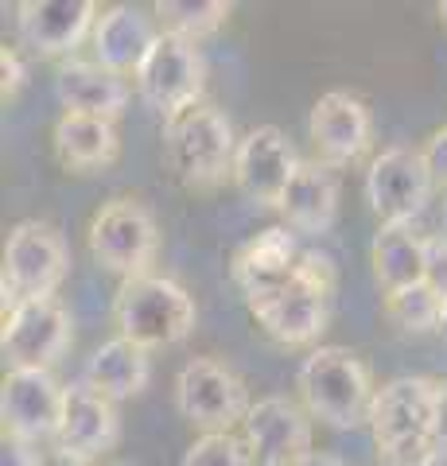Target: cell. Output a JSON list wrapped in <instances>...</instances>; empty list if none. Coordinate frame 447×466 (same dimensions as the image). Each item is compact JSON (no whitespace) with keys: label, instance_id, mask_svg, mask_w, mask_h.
Returning <instances> with one entry per match:
<instances>
[{"label":"cell","instance_id":"4fadbf2b","mask_svg":"<svg viewBox=\"0 0 447 466\" xmlns=\"http://www.w3.org/2000/svg\"><path fill=\"white\" fill-rule=\"evenodd\" d=\"M304 159L296 156V148L288 144V137L277 125H261L253 133H245L238 144L234 159V183L249 195L257 207H277L292 183V175L300 171Z\"/></svg>","mask_w":447,"mask_h":466},{"label":"cell","instance_id":"2e32d148","mask_svg":"<svg viewBox=\"0 0 447 466\" xmlns=\"http://www.w3.org/2000/svg\"><path fill=\"white\" fill-rule=\"evenodd\" d=\"M121 440V416L117 400H109L106 392H97L86 381H70L63 389V424L55 435V451L78 459H97Z\"/></svg>","mask_w":447,"mask_h":466},{"label":"cell","instance_id":"7a4b0ae2","mask_svg":"<svg viewBox=\"0 0 447 466\" xmlns=\"http://www.w3.org/2000/svg\"><path fill=\"white\" fill-rule=\"evenodd\" d=\"M370 431L385 466H436L443 455L436 443V381L397 377L378 389Z\"/></svg>","mask_w":447,"mask_h":466},{"label":"cell","instance_id":"8992f818","mask_svg":"<svg viewBox=\"0 0 447 466\" xmlns=\"http://www.w3.org/2000/svg\"><path fill=\"white\" fill-rule=\"evenodd\" d=\"M70 272V249L63 233L47 222H20L8 229L5 241V315H12L24 299H51Z\"/></svg>","mask_w":447,"mask_h":466},{"label":"cell","instance_id":"44dd1931","mask_svg":"<svg viewBox=\"0 0 447 466\" xmlns=\"http://www.w3.org/2000/svg\"><path fill=\"white\" fill-rule=\"evenodd\" d=\"M55 94L63 101V113H90L106 121H117L128 106V82L102 63H82V58H66L59 66Z\"/></svg>","mask_w":447,"mask_h":466},{"label":"cell","instance_id":"6da1fadb","mask_svg":"<svg viewBox=\"0 0 447 466\" xmlns=\"http://www.w3.org/2000/svg\"><path fill=\"white\" fill-rule=\"evenodd\" d=\"M335 284H339L335 260L320 249H308L284 284H277L272 291H261V296H249L245 308H249V315L277 342L311 346V342H320V334L327 330Z\"/></svg>","mask_w":447,"mask_h":466},{"label":"cell","instance_id":"277c9868","mask_svg":"<svg viewBox=\"0 0 447 466\" xmlns=\"http://www.w3.org/2000/svg\"><path fill=\"white\" fill-rule=\"evenodd\" d=\"M300 397L311 420H323L327 428L350 431L370 424L373 400V377L366 361L346 346H315L300 366Z\"/></svg>","mask_w":447,"mask_h":466},{"label":"cell","instance_id":"484cf974","mask_svg":"<svg viewBox=\"0 0 447 466\" xmlns=\"http://www.w3.org/2000/svg\"><path fill=\"white\" fill-rule=\"evenodd\" d=\"M234 5L229 0H160L156 5V16L164 20V32H176L183 39H207L229 20Z\"/></svg>","mask_w":447,"mask_h":466},{"label":"cell","instance_id":"cb8c5ba5","mask_svg":"<svg viewBox=\"0 0 447 466\" xmlns=\"http://www.w3.org/2000/svg\"><path fill=\"white\" fill-rule=\"evenodd\" d=\"M370 265L385 291L421 284L428 265V238H416L409 226H381L370 245Z\"/></svg>","mask_w":447,"mask_h":466},{"label":"cell","instance_id":"1f68e13d","mask_svg":"<svg viewBox=\"0 0 447 466\" xmlns=\"http://www.w3.org/2000/svg\"><path fill=\"white\" fill-rule=\"evenodd\" d=\"M436 443L447 455V381H436Z\"/></svg>","mask_w":447,"mask_h":466},{"label":"cell","instance_id":"4316f807","mask_svg":"<svg viewBox=\"0 0 447 466\" xmlns=\"http://www.w3.org/2000/svg\"><path fill=\"white\" fill-rule=\"evenodd\" d=\"M253 451L245 440H238L234 431H218V435H198L187 447L183 466H253Z\"/></svg>","mask_w":447,"mask_h":466},{"label":"cell","instance_id":"f1b7e54d","mask_svg":"<svg viewBox=\"0 0 447 466\" xmlns=\"http://www.w3.org/2000/svg\"><path fill=\"white\" fill-rule=\"evenodd\" d=\"M24 82H27L24 58L12 47H5V51H0V90H5V97H16L24 90Z\"/></svg>","mask_w":447,"mask_h":466},{"label":"cell","instance_id":"d6a6232c","mask_svg":"<svg viewBox=\"0 0 447 466\" xmlns=\"http://www.w3.org/2000/svg\"><path fill=\"white\" fill-rule=\"evenodd\" d=\"M296 466H346L339 455H327V451H311L308 459H300Z\"/></svg>","mask_w":447,"mask_h":466},{"label":"cell","instance_id":"d4e9b609","mask_svg":"<svg viewBox=\"0 0 447 466\" xmlns=\"http://www.w3.org/2000/svg\"><path fill=\"white\" fill-rule=\"evenodd\" d=\"M381 308H385L389 323H393L401 334H412V339L440 330V319H443V299L424 280L409 284V288H397V291H385Z\"/></svg>","mask_w":447,"mask_h":466},{"label":"cell","instance_id":"5b68a950","mask_svg":"<svg viewBox=\"0 0 447 466\" xmlns=\"http://www.w3.org/2000/svg\"><path fill=\"white\" fill-rule=\"evenodd\" d=\"M113 323L117 334L140 350L179 346L195 330V299L171 276H137L121 280V291L113 299Z\"/></svg>","mask_w":447,"mask_h":466},{"label":"cell","instance_id":"7402d4cb","mask_svg":"<svg viewBox=\"0 0 447 466\" xmlns=\"http://www.w3.org/2000/svg\"><path fill=\"white\" fill-rule=\"evenodd\" d=\"M55 152H59L63 167L78 175L102 171L121 152L117 125L106 121V116H90V113H63L55 121Z\"/></svg>","mask_w":447,"mask_h":466},{"label":"cell","instance_id":"83f0119b","mask_svg":"<svg viewBox=\"0 0 447 466\" xmlns=\"http://www.w3.org/2000/svg\"><path fill=\"white\" fill-rule=\"evenodd\" d=\"M424 284L447 303V238H428V265H424Z\"/></svg>","mask_w":447,"mask_h":466},{"label":"cell","instance_id":"ac0fdd59","mask_svg":"<svg viewBox=\"0 0 447 466\" xmlns=\"http://www.w3.org/2000/svg\"><path fill=\"white\" fill-rule=\"evenodd\" d=\"M280 214L288 229L320 238L335 226L339 218V175L335 167H327L323 159H304L300 171L292 175L288 191L280 198Z\"/></svg>","mask_w":447,"mask_h":466},{"label":"cell","instance_id":"603a6c76","mask_svg":"<svg viewBox=\"0 0 447 466\" xmlns=\"http://www.w3.org/2000/svg\"><path fill=\"white\" fill-rule=\"evenodd\" d=\"M86 385H94L97 392H106L109 400H128V397H140L152 381V358L148 350H140L137 342L128 339H109L102 342L86 361V373H82Z\"/></svg>","mask_w":447,"mask_h":466},{"label":"cell","instance_id":"7c38bea8","mask_svg":"<svg viewBox=\"0 0 447 466\" xmlns=\"http://www.w3.org/2000/svg\"><path fill=\"white\" fill-rule=\"evenodd\" d=\"M63 389L47 370H8L0 385V420L5 440L39 443L55 440L63 424Z\"/></svg>","mask_w":447,"mask_h":466},{"label":"cell","instance_id":"f546056e","mask_svg":"<svg viewBox=\"0 0 447 466\" xmlns=\"http://www.w3.org/2000/svg\"><path fill=\"white\" fill-rule=\"evenodd\" d=\"M424 159H428V171L436 183H447V125L432 133V140L424 144Z\"/></svg>","mask_w":447,"mask_h":466},{"label":"cell","instance_id":"e0dca14e","mask_svg":"<svg viewBox=\"0 0 447 466\" xmlns=\"http://www.w3.org/2000/svg\"><path fill=\"white\" fill-rule=\"evenodd\" d=\"M97 27L94 0H24L16 5V32L39 58L70 55Z\"/></svg>","mask_w":447,"mask_h":466},{"label":"cell","instance_id":"d6986e66","mask_svg":"<svg viewBox=\"0 0 447 466\" xmlns=\"http://www.w3.org/2000/svg\"><path fill=\"white\" fill-rule=\"evenodd\" d=\"M160 32L152 27V16H144L140 8L133 5H113L97 16L94 27V51H97V63L113 75H133L144 66V58L156 47Z\"/></svg>","mask_w":447,"mask_h":466},{"label":"cell","instance_id":"74e56055","mask_svg":"<svg viewBox=\"0 0 447 466\" xmlns=\"http://www.w3.org/2000/svg\"><path fill=\"white\" fill-rule=\"evenodd\" d=\"M443 226H447V207H443Z\"/></svg>","mask_w":447,"mask_h":466},{"label":"cell","instance_id":"52a82bcc","mask_svg":"<svg viewBox=\"0 0 447 466\" xmlns=\"http://www.w3.org/2000/svg\"><path fill=\"white\" fill-rule=\"evenodd\" d=\"M86 245L102 268L117 272L121 280H137V276H152V265L160 257V229L144 202L113 198L90 218Z\"/></svg>","mask_w":447,"mask_h":466},{"label":"cell","instance_id":"d590c367","mask_svg":"<svg viewBox=\"0 0 447 466\" xmlns=\"http://www.w3.org/2000/svg\"><path fill=\"white\" fill-rule=\"evenodd\" d=\"M440 20H443V27H447V0H443V5H440Z\"/></svg>","mask_w":447,"mask_h":466},{"label":"cell","instance_id":"ba28073f","mask_svg":"<svg viewBox=\"0 0 447 466\" xmlns=\"http://www.w3.org/2000/svg\"><path fill=\"white\" fill-rule=\"evenodd\" d=\"M176 408L183 420L203 431H234L249 416V389L241 377L214 358H191L176 377Z\"/></svg>","mask_w":447,"mask_h":466},{"label":"cell","instance_id":"3957f363","mask_svg":"<svg viewBox=\"0 0 447 466\" xmlns=\"http://www.w3.org/2000/svg\"><path fill=\"white\" fill-rule=\"evenodd\" d=\"M238 144L229 116L207 101L164 121V164L187 191H214L234 179Z\"/></svg>","mask_w":447,"mask_h":466},{"label":"cell","instance_id":"8fae6325","mask_svg":"<svg viewBox=\"0 0 447 466\" xmlns=\"http://www.w3.org/2000/svg\"><path fill=\"white\" fill-rule=\"evenodd\" d=\"M70 346V311L59 299H24L16 311L5 315L0 350L8 370H47Z\"/></svg>","mask_w":447,"mask_h":466},{"label":"cell","instance_id":"836d02e7","mask_svg":"<svg viewBox=\"0 0 447 466\" xmlns=\"http://www.w3.org/2000/svg\"><path fill=\"white\" fill-rule=\"evenodd\" d=\"M47 466H90V462L78 455H66V451H55V455H47Z\"/></svg>","mask_w":447,"mask_h":466},{"label":"cell","instance_id":"5bb4252c","mask_svg":"<svg viewBox=\"0 0 447 466\" xmlns=\"http://www.w3.org/2000/svg\"><path fill=\"white\" fill-rule=\"evenodd\" d=\"M311 140L327 167H346L362 159L373 144L370 106L350 90H330L311 106Z\"/></svg>","mask_w":447,"mask_h":466},{"label":"cell","instance_id":"30bf717a","mask_svg":"<svg viewBox=\"0 0 447 466\" xmlns=\"http://www.w3.org/2000/svg\"><path fill=\"white\" fill-rule=\"evenodd\" d=\"M432 187L436 179L428 171L424 152L405 148V144L385 148L366 171V198L381 226H409L428 207Z\"/></svg>","mask_w":447,"mask_h":466},{"label":"cell","instance_id":"4dcf8cb0","mask_svg":"<svg viewBox=\"0 0 447 466\" xmlns=\"http://www.w3.org/2000/svg\"><path fill=\"white\" fill-rule=\"evenodd\" d=\"M0 466H47V455H39L36 443L5 440V451H0Z\"/></svg>","mask_w":447,"mask_h":466},{"label":"cell","instance_id":"ffe728a7","mask_svg":"<svg viewBox=\"0 0 447 466\" xmlns=\"http://www.w3.org/2000/svg\"><path fill=\"white\" fill-rule=\"evenodd\" d=\"M300 257L304 253L296 245V233H288L284 226H272V229H261L257 238H249L234 253L229 276H234V284L249 299V296H261V291H272L277 284H284L296 272Z\"/></svg>","mask_w":447,"mask_h":466},{"label":"cell","instance_id":"8d00e7d4","mask_svg":"<svg viewBox=\"0 0 447 466\" xmlns=\"http://www.w3.org/2000/svg\"><path fill=\"white\" fill-rule=\"evenodd\" d=\"M109 466H137V462H109Z\"/></svg>","mask_w":447,"mask_h":466},{"label":"cell","instance_id":"e575fe53","mask_svg":"<svg viewBox=\"0 0 447 466\" xmlns=\"http://www.w3.org/2000/svg\"><path fill=\"white\" fill-rule=\"evenodd\" d=\"M436 334H440V339L447 342V303H443V319H440V330H436Z\"/></svg>","mask_w":447,"mask_h":466},{"label":"cell","instance_id":"9c48e42d","mask_svg":"<svg viewBox=\"0 0 447 466\" xmlns=\"http://www.w3.org/2000/svg\"><path fill=\"white\" fill-rule=\"evenodd\" d=\"M203 86H207L203 51H198L191 39L176 35V32H160L156 47L148 51L144 66L137 70V94H140V101L168 121V116L198 106Z\"/></svg>","mask_w":447,"mask_h":466},{"label":"cell","instance_id":"9a60e30c","mask_svg":"<svg viewBox=\"0 0 447 466\" xmlns=\"http://www.w3.org/2000/svg\"><path fill=\"white\" fill-rule=\"evenodd\" d=\"M241 428V440L261 466H296L311 455V416L288 397H261Z\"/></svg>","mask_w":447,"mask_h":466}]
</instances>
